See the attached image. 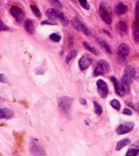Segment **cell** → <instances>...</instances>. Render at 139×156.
Listing matches in <instances>:
<instances>
[{
    "mask_svg": "<svg viewBox=\"0 0 139 156\" xmlns=\"http://www.w3.org/2000/svg\"><path fill=\"white\" fill-rule=\"evenodd\" d=\"M136 71L135 68L132 66H127L125 67L123 75L121 79V87L124 94L129 93L130 89V85L133 79L135 77Z\"/></svg>",
    "mask_w": 139,
    "mask_h": 156,
    "instance_id": "1",
    "label": "cell"
},
{
    "mask_svg": "<svg viewBox=\"0 0 139 156\" xmlns=\"http://www.w3.org/2000/svg\"><path fill=\"white\" fill-rule=\"evenodd\" d=\"M46 15L50 20H59L64 26H68L69 23V20L67 16L58 9H48L46 12Z\"/></svg>",
    "mask_w": 139,
    "mask_h": 156,
    "instance_id": "2",
    "label": "cell"
},
{
    "mask_svg": "<svg viewBox=\"0 0 139 156\" xmlns=\"http://www.w3.org/2000/svg\"><path fill=\"white\" fill-rule=\"evenodd\" d=\"M73 100V98L66 96H62L58 99L59 109L60 112L66 116H68L70 112Z\"/></svg>",
    "mask_w": 139,
    "mask_h": 156,
    "instance_id": "3",
    "label": "cell"
},
{
    "mask_svg": "<svg viewBox=\"0 0 139 156\" xmlns=\"http://www.w3.org/2000/svg\"><path fill=\"white\" fill-rule=\"evenodd\" d=\"M99 14L101 18L107 24H110L112 21V13L109 5L105 3L102 2L99 8Z\"/></svg>",
    "mask_w": 139,
    "mask_h": 156,
    "instance_id": "4",
    "label": "cell"
},
{
    "mask_svg": "<svg viewBox=\"0 0 139 156\" xmlns=\"http://www.w3.org/2000/svg\"><path fill=\"white\" fill-rule=\"evenodd\" d=\"M29 150L32 156H46V153L43 147L34 140L30 141Z\"/></svg>",
    "mask_w": 139,
    "mask_h": 156,
    "instance_id": "5",
    "label": "cell"
},
{
    "mask_svg": "<svg viewBox=\"0 0 139 156\" xmlns=\"http://www.w3.org/2000/svg\"><path fill=\"white\" fill-rule=\"evenodd\" d=\"M130 53V49L126 43H121L117 48V57L119 62L124 63L126 62L127 57Z\"/></svg>",
    "mask_w": 139,
    "mask_h": 156,
    "instance_id": "6",
    "label": "cell"
},
{
    "mask_svg": "<svg viewBox=\"0 0 139 156\" xmlns=\"http://www.w3.org/2000/svg\"><path fill=\"white\" fill-rule=\"evenodd\" d=\"M110 71V65L105 60H101L98 61L95 66L93 71V75L98 76L100 75H104Z\"/></svg>",
    "mask_w": 139,
    "mask_h": 156,
    "instance_id": "7",
    "label": "cell"
},
{
    "mask_svg": "<svg viewBox=\"0 0 139 156\" xmlns=\"http://www.w3.org/2000/svg\"><path fill=\"white\" fill-rule=\"evenodd\" d=\"M96 86L99 96L102 98H105L109 93V88L106 82L102 79H98L96 82Z\"/></svg>",
    "mask_w": 139,
    "mask_h": 156,
    "instance_id": "8",
    "label": "cell"
},
{
    "mask_svg": "<svg viewBox=\"0 0 139 156\" xmlns=\"http://www.w3.org/2000/svg\"><path fill=\"white\" fill-rule=\"evenodd\" d=\"M10 12L12 16L15 19L18 23H21L23 21L25 17L24 12L22 9L17 6H12L10 9Z\"/></svg>",
    "mask_w": 139,
    "mask_h": 156,
    "instance_id": "9",
    "label": "cell"
},
{
    "mask_svg": "<svg viewBox=\"0 0 139 156\" xmlns=\"http://www.w3.org/2000/svg\"><path fill=\"white\" fill-rule=\"evenodd\" d=\"M71 24L74 29L76 30L80 31L85 35H90L91 33L90 30L88 29V28L85 26V25L78 18H74L72 21Z\"/></svg>",
    "mask_w": 139,
    "mask_h": 156,
    "instance_id": "10",
    "label": "cell"
},
{
    "mask_svg": "<svg viewBox=\"0 0 139 156\" xmlns=\"http://www.w3.org/2000/svg\"><path fill=\"white\" fill-rule=\"evenodd\" d=\"M134 124L133 122H125L119 125V126L116 129V132L118 134H119V135L125 134L132 131L134 128Z\"/></svg>",
    "mask_w": 139,
    "mask_h": 156,
    "instance_id": "11",
    "label": "cell"
},
{
    "mask_svg": "<svg viewBox=\"0 0 139 156\" xmlns=\"http://www.w3.org/2000/svg\"><path fill=\"white\" fill-rule=\"evenodd\" d=\"M92 62V58L88 54H84L79 60V66L80 70L84 71L87 69Z\"/></svg>",
    "mask_w": 139,
    "mask_h": 156,
    "instance_id": "12",
    "label": "cell"
},
{
    "mask_svg": "<svg viewBox=\"0 0 139 156\" xmlns=\"http://www.w3.org/2000/svg\"><path fill=\"white\" fill-rule=\"evenodd\" d=\"M138 154H139V140L128 149L126 156H137Z\"/></svg>",
    "mask_w": 139,
    "mask_h": 156,
    "instance_id": "13",
    "label": "cell"
},
{
    "mask_svg": "<svg viewBox=\"0 0 139 156\" xmlns=\"http://www.w3.org/2000/svg\"><path fill=\"white\" fill-rule=\"evenodd\" d=\"M24 27L25 30L29 34L33 35L35 34V29L33 21L30 19H27L24 22Z\"/></svg>",
    "mask_w": 139,
    "mask_h": 156,
    "instance_id": "14",
    "label": "cell"
},
{
    "mask_svg": "<svg viewBox=\"0 0 139 156\" xmlns=\"http://www.w3.org/2000/svg\"><path fill=\"white\" fill-rule=\"evenodd\" d=\"M116 29L119 35H121V37L125 35L127 32V25L126 23L123 21H119L117 24Z\"/></svg>",
    "mask_w": 139,
    "mask_h": 156,
    "instance_id": "15",
    "label": "cell"
},
{
    "mask_svg": "<svg viewBox=\"0 0 139 156\" xmlns=\"http://www.w3.org/2000/svg\"><path fill=\"white\" fill-rule=\"evenodd\" d=\"M14 115V112L8 108H1L0 109V117L1 119H10Z\"/></svg>",
    "mask_w": 139,
    "mask_h": 156,
    "instance_id": "16",
    "label": "cell"
},
{
    "mask_svg": "<svg viewBox=\"0 0 139 156\" xmlns=\"http://www.w3.org/2000/svg\"><path fill=\"white\" fill-rule=\"evenodd\" d=\"M96 41L106 52H107L109 54L112 53V51L110 45L107 43V42L105 40H104L103 38H97Z\"/></svg>",
    "mask_w": 139,
    "mask_h": 156,
    "instance_id": "17",
    "label": "cell"
},
{
    "mask_svg": "<svg viewBox=\"0 0 139 156\" xmlns=\"http://www.w3.org/2000/svg\"><path fill=\"white\" fill-rule=\"evenodd\" d=\"M110 80L113 83L114 88H115V93H116V94L118 95L119 96H121V97L124 96V94L123 93V92L122 91L121 85H120V83H119L117 79L115 77H112Z\"/></svg>",
    "mask_w": 139,
    "mask_h": 156,
    "instance_id": "18",
    "label": "cell"
},
{
    "mask_svg": "<svg viewBox=\"0 0 139 156\" xmlns=\"http://www.w3.org/2000/svg\"><path fill=\"white\" fill-rule=\"evenodd\" d=\"M132 33L135 40L137 42H139V20L136 21L132 25Z\"/></svg>",
    "mask_w": 139,
    "mask_h": 156,
    "instance_id": "19",
    "label": "cell"
},
{
    "mask_svg": "<svg viewBox=\"0 0 139 156\" xmlns=\"http://www.w3.org/2000/svg\"><path fill=\"white\" fill-rule=\"evenodd\" d=\"M115 11L116 14L121 15L126 13L128 11V7L123 3H118L115 7Z\"/></svg>",
    "mask_w": 139,
    "mask_h": 156,
    "instance_id": "20",
    "label": "cell"
},
{
    "mask_svg": "<svg viewBox=\"0 0 139 156\" xmlns=\"http://www.w3.org/2000/svg\"><path fill=\"white\" fill-rule=\"evenodd\" d=\"M130 143V140L129 138H126L122 139L117 143L116 146V150L119 151L122 148H123L124 146L129 144Z\"/></svg>",
    "mask_w": 139,
    "mask_h": 156,
    "instance_id": "21",
    "label": "cell"
},
{
    "mask_svg": "<svg viewBox=\"0 0 139 156\" xmlns=\"http://www.w3.org/2000/svg\"><path fill=\"white\" fill-rule=\"evenodd\" d=\"M83 46H84V48H85L87 51H90L92 54H93L94 55H98L99 54L98 51L93 46H91L90 43H88V42L84 41L83 42Z\"/></svg>",
    "mask_w": 139,
    "mask_h": 156,
    "instance_id": "22",
    "label": "cell"
},
{
    "mask_svg": "<svg viewBox=\"0 0 139 156\" xmlns=\"http://www.w3.org/2000/svg\"><path fill=\"white\" fill-rule=\"evenodd\" d=\"M93 105L95 113L98 115H101L103 112L102 107L96 101H93Z\"/></svg>",
    "mask_w": 139,
    "mask_h": 156,
    "instance_id": "23",
    "label": "cell"
},
{
    "mask_svg": "<svg viewBox=\"0 0 139 156\" xmlns=\"http://www.w3.org/2000/svg\"><path fill=\"white\" fill-rule=\"evenodd\" d=\"M30 9H31L32 11L33 12V13H34V15L37 18H40L41 16V13L40 10L35 5H33V4L30 5Z\"/></svg>",
    "mask_w": 139,
    "mask_h": 156,
    "instance_id": "24",
    "label": "cell"
},
{
    "mask_svg": "<svg viewBox=\"0 0 139 156\" xmlns=\"http://www.w3.org/2000/svg\"><path fill=\"white\" fill-rule=\"evenodd\" d=\"M77 55V52L76 51H71L65 58V62L66 63H69V62L71 61V59L74 58Z\"/></svg>",
    "mask_w": 139,
    "mask_h": 156,
    "instance_id": "25",
    "label": "cell"
},
{
    "mask_svg": "<svg viewBox=\"0 0 139 156\" xmlns=\"http://www.w3.org/2000/svg\"><path fill=\"white\" fill-rule=\"evenodd\" d=\"M110 105L112 107H113L115 109L117 110H119L121 108V105L117 99H113L110 101Z\"/></svg>",
    "mask_w": 139,
    "mask_h": 156,
    "instance_id": "26",
    "label": "cell"
},
{
    "mask_svg": "<svg viewBox=\"0 0 139 156\" xmlns=\"http://www.w3.org/2000/svg\"><path fill=\"white\" fill-rule=\"evenodd\" d=\"M49 38L54 42H59L61 39V36L56 33H52L49 35Z\"/></svg>",
    "mask_w": 139,
    "mask_h": 156,
    "instance_id": "27",
    "label": "cell"
},
{
    "mask_svg": "<svg viewBox=\"0 0 139 156\" xmlns=\"http://www.w3.org/2000/svg\"><path fill=\"white\" fill-rule=\"evenodd\" d=\"M79 3L80 4V6L85 9V10H89L90 9V5L87 2V0H77Z\"/></svg>",
    "mask_w": 139,
    "mask_h": 156,
    "instance_id": "28",
    "label": "cell"
},
{
    "mask_svg": "<svg viewBox=\"0 0 139 156\" xmlns=\"http://www.w3.org/2000/svg\"><path fill=\"white\" fill-rule=\"evenodd\" d=\"M51 4L55 6L56 7L62 8L63 5L59 0H48Z\"/></svg>",
    "mask_w": 139,
    "mask_h": 156,
    "instance_id": "29",
    "label": "cell"
},
{
    "mask_svg": "<svg viewBox=\"0 0 139 156\" xmlns=\"http://www.w3.org/2000/svg\"><path fill=\"white\" fill-rule=\"evenodd\" d=\"M135 15L136 20H139V0H137L135 4Z\"/></svg>",
    "mask_w": 139,
    "mask_h": 156,
    "instance_id": "30",
    "label": "cell"
},
{
    "mask_svg": "<svg viewBox=\"0 0 139 156\" xmlns=\"http://www.w3.org/2000/svg\"><path fill=\"white\" fill-rule=\"evenodd\" d=\"M41 24H50V25H54L56 24L55 21H53L52 20H44L41 22Z\"/></svg>",
    "mask_w": 139,
    "mask_h": 156,
    "instance_id": "31",
    "label": "cell"
},
{
    "mask_svg": "<svg viewBox=\"0 0 139 156\" xmlns=\"http://www.w3.org/2000/svg\"><path fill=\"white\" fill-rule=\"evenodd\" d=\"M0 29L2 31L8 30H9V27L5 24H4L2 21H0Z\"/></svg>",
    "mask_w": 139,
    "mask_h": 156,
    "instance_id": "32",
    "label": "cell"
},
{
    "mask_svg": "<svg viewBox=\"0 0 139 156\" xmlns=\"http://www.w3.org/2000/svg\"><path fill=\"white\" fill-rule=\"evenodd\" d=\"M123 113L124 114V115H131L132 112V111L130 109H129L127 108H125L123 110Z\"/></svg>",
    "mask_w": 139,
    "mask_h": 156,
    "instance_id": "33",
    "label": "cell"
},
{
    "mask_svg": "<svg viewBox=\"0 0 139 156\" xmlns=\"http://www.w3.org/2000/svg\"><path fill=\"white\" fill-rule=\"evenodd\" d=\"M0 80H1V82H2V83L6 82V80H5V77H4V75L2 73L0 74Z\"/></svg>",
    "mask_w": 139,
    "mask_h": 156,
    "instance_id": "34",
    "label": "cell"
},
{
    "mask_svg": "<svg viewBox=\"0 0 139 156\" xmlns=\"http://www.w3.org/2000/svg\"><path fill=\"white\" fill-rule=\"evenodd\" d=\"M79 101H80V104H82V105H86L87 104V101L84 98H80Z\"/></svg>",
    "mask_w": 139,
    "mask_h": 156,
    "instance_id": "35",
    "label": "cell"
},
{
    "mask_svg": "<svg viewBox=\"0 0 139 156\" xmlns=\"http://www.w3.org/2000/svg\"><path fill=\"white\" fill-rule=\"evenodd\" d=\"M102 32L104 34L107 35L108 36L111 37V34H110V33L108 30H105V29H102Z\"/></svg>",
    "mask_w": 139,
    "mask_h": 156,
    "instance_id": "36",
    "label": "cell"
},
{
    "mask_svg": "<svg viewBox=\"0 0 139 156\" xmlns=\"http://www.w3.org/2000/svg\"><path fill=\"white\" fill-rule=\"evenodd\" d=\"M136 80L137 81V82L139 83V76L136 78Z\"/></svg>",
    "mask_w": 139,
    "mask_h": 156,
    "instance_id": "37",
    "label": "cell"
},
{
    "mask_svg": "<svg viewBox=\"0 0 139 156\" xmlns=\"http://www.w3.org/2000/svg\"><path fill=\"white\" fill-rule=\"evenodd\" d=\"M138 112H139V102H138Z\"/></svg>",
    "mask_w": 139,
    "mask_h": 156,
    "instance_id": "38",
    "label": "cell"
},
{
    "mask_svg": "<svg viewBox=\"0 0 139 156\" xmlns=\"http://www.w3.org/2000/svg\"><path fill=\"white\" fill-rule=\"evenodd\" d=\"M13 156H20V155H13Z\"/></svg>",
    "mask_w": 139,
    "mask_h": 156,
    "instance_id": "39",
    "label": "cell"
},
{
    "mask_svg": "<svg viewBox=\"0 0 139 156\" xmlns=\"http://www.w3.org/2000/svg\"><path fill=\"white\" fill-rule=\"evenodd\" d=\"M71 1H74V0H71Z\"/></svg>",
    "mask_w": 139,
    "mask_h": 156,
    "instance_id": "40",
    "label": "cell"
}]
</instances>
